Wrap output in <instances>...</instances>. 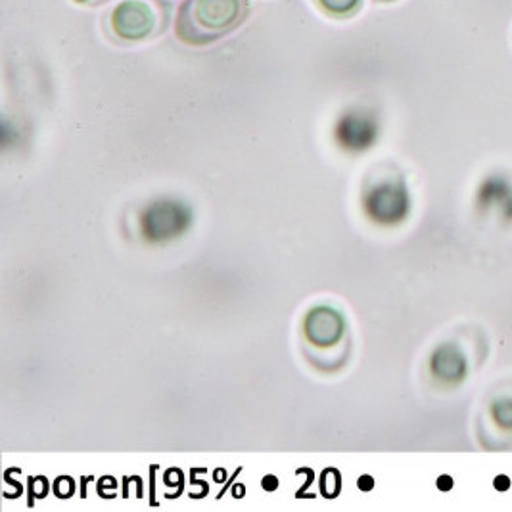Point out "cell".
<instances>
[{
  "label": "cell",
  "instance_id": "obj_1",
  "mask_svg": "<svg viewBox=\"0 0 512 512\" xmlns=\"http://www.w3.org/2000/svg\"><path fill=\"white\" fill-rule=\"evenodd\" d=\"M250 0H185L175 18V35L188 47H208L248 22Z\"/></svg>",
  "mask_w": 512,
  "mask_h": 512
},
{
  "label": "cell",
  "instance_id": "obj_7",
  "mask_svg": "<svg viewBox=\"0 0 512 512\" xmlns=\"http://www.w3.org/2000/svg\"><path fill=\"white\" fill-rule=\"evenodd\" d=\"M338 137L340 142L350 150H365L376 139V125L373 119L367 116L353 114L340 123Z\"/></svg>",
  "mask_w": 512,
  "mask_h": 512
},
{
  "label": "cell",
  "instance_id": "obj_6",
  "mask_svg": "<svg viewBox=\"0 0 512 512\" xmlns=\"http://www.w3.org/2000/svg\"><path fill=\"white\" fill-rule=\"evenodd\" d=\"M188 211L177 202H158L150 206L142 217L144 236L152 242L171 240L187 229Z\"/></svg>",
  "mask_w": 512,
  "mask_h": 512
},
{
  "label": "cell",
  "instance_id": "obj_8",
  "mask_svg": "<svg viewBox=\"0 0 512 512\" xmlns=\"http://www.w3.org/2000/svg\"><path fill=\"white\" fill-rule=\"evenodd\" d=\"M325 16L332 20H350L359 14L363 0H311Z\"/></svg>",
  "mask_w": 512,
  "mask_h": 512
},
{
  "label": "cell",
  "instance_id": "obj_5",
  "mask_svg": "<svg viewBox=\"0 0 512 512\" xmlns=\"http://www.w3.org/2000/svg\"><path fill=\"white\" fill-rule=\"evenodd\" d=\"M365 210L376 223L397 225L401 223L411 210L409 190L401 177H392L380 181L369 188L365 196Z\"/></svg>",
  "mask_w": 512,
  "mask_h": 512
},
{
  "label": "cell",
  "instance_id": "obj_4",
  "mask_svg": "<svg viewBox=\"0 0 512 512\" xmlns=\"http://www.w3.org/2000/svg\"><path fill=\"white\" fill-rule=\"evenodd\" d=\"M480 338V332L476 334ZM474 338V340H476ZM474 340L468 338H453L440 344L436 351L430 357V373L432 376L447 388H457L472 373V355L474 351H486L488 353V344L486 338L476 342L472 348L470 344Z\"/></svg>",
  "mask_w": 512,
  "mask_h": 512
},
{
  "label": "cell",
  "instance_id": "obj_3",
  "mask_svg": "<svg viewBox=\"0 0 512 512\" xmlns=\"http://www.w3.org/2000/svg\"><path fill=\"white\" fill-rule=\"evenodd\" d=\"M478 442L486 449L512 445V378L489 388L478 413Z\"/></svg>",
  "mask_w": 512,
  "mask_h": 512
},
{
  "label": "cell",
  "instance_id": "obj_9",
  "mask_svg": "<svg viewBox=\"0 0 512 512\" xmlns=\"http://www.w3.org/2000/svg\"><path fill=\"white\" fill-rule=\"evenodd\" d=\"M73 2L79 4V6H87V8H98V6H104L112 0H73Z\"/></svg>",
  "mask_w": 512,
  "mask_h": 512
},
{
  "label": "cell",
  "instance_id": "obj_10",
  "mask_svg": "<svg viewBox=\"0 0 512 512\" xmlns=\"http://www.w3.org/2000/svg\"><path fill=\"white\" fill-rule=\"evenodd\" d=\"M263 486H265L267 491H271V489H275L277 486H279V482H277V478H273V476H267V480H265V484H263Z\"/></svg>",
  "mask_w": 512,
  "mask_h": 512
},
{
  "label": "cell",
  "instance_id": "obj_11",
  "mask_svg": "<svg viewBox=\"0 0 512 512\" xmlns=\"http://www.w3.org/2000/svg\"><path fill=\"white\" fill-rule=\"evenodd\" d=\"M376 2H394V0H376Z\"/></svg>",
  "mask_w": 512,
  "mask_h": 512
},
{
  "label": "cell",
  "instance_id": "obj_2",
  "mask_svg": "<svg viewBox=\"0 0 512 512\" xmlns=\"http://www.w3.org/2000/svg\"><path fill=\"white\" fill-rule=\"evenodd\" d=\"M169 0H121L104 14L102 29L119 47H133L162 37L171 24Z\"/></svg>",
  "mask_w": 512,
  "mask_h": 512
}]
</instances>
